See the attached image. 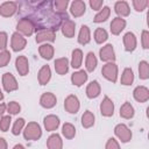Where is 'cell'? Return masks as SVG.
Masks as SVG:
<instances>
[{"instance_id":"6da1fadb","label":"cell","mask_w":149,"mask_h":149,"mask_svg":"<svg viewBox=\"0 0 149 149\" xmlns=\"http://www.w3.org/2000/svg\"><path fill=\"white\" fill-rule=\"evenodd\" d=\"M41 136H42V129H41V126L37 122L31 121V122H28L24 126L23 137L27 141H37V140H40Z\"/></svg>"},{"instance_id":"7a4b0ae2","label":"cell","mask_w":149,"mask_h":149,"mask_svg":"<svg viewBox=\"0 0 149 149\" xmlns=\"http://www.w3.org/2000/svg\"><path fill=\"white\" fill-rule=\"evenodd\" d=\"M16 30L22 36H27L28 37V36H31L34 34L35 27H34V24H33V22L30 20H28L27 17H22L16 23Z\"/></svg>"},{"instance_id":"3957f363","label":"cell","mask_w":149,"mask_h":149,"mask_svg":"<svg viewBox=\"0 0 149 149\" xmlns=\"http://www.w3.org/2000/svg\"><path fill=\"white\" fill-rule=\"evenodd\" d=\"M101 73L107 80H109L112 83H116V80H118V65L114 62L106 63L101 69Z\"/></svg>"},{"instance_id":"277c9868","label":"cell","mask_w":149,"mask_h":149,"mask_svg":"<svg viewBox=\"0 0 149 149\" xmlns=\"http://www.w3.org/2000/svg\"><path fill=\"white\" fill-rule=\"evenodd\" d=\"M114 134H115V136H116L122 143L129 142V141L132 140V136H133L132 130H130L125 123H119V125H116L115 128H114Z\"/></svg>"},{"instance_id":"5b68a950","label":"cell","mask_w":149,"mask_h":149,"mask_svg":"<svg viewBox=\"0 0 149 149\" xmlns=\"http://www.w3.org/2000/svg\"><path fill=\"white\" fill-rule=\"evenodd\" d=\"M37 43H48V42H54L56 40V31L54 29H41L36 31V37H35Z\"/></svg>"},{"instance_id":"8992f818","label":"cell","mask_w":149,"mask_h":149,"mask_svg":"<svg viewBox=\"0 0 149 149\" xmlns=\"http://www.w3.org/2000/svg\"><path fill=\"white\" fill-rule=\"evenodd\" d=\"M27 45V40L24 36H22L21 34H19L17 31L13 33L12 34V37H10V48L13 51L17 52V51H21L26 48Z\"/></svg>"},{"instance_id":"52a82bcc","label":"cell","mask_w":149,"mask_h":149,"mask_svg":"<svg viewBox=\"0 0 149 149\" xmlns=\"http://www.w3.org/2000/svg\"><path fill=\"white\" fill-rule=\"evenodd\" d=\"M64 108L70 114L78 113V111L80 108V102H79V99L77 98V95H74V94L68 95L64 100Z\"/></svg>"},{"instance_id":"ba28073f","label":"cell","mask_w":149,"mask_h":149,"mask_svg":"<svg viewBox=\"0 0 149 149\" xmlns=\"http://www.w3.org/2000/svg\"><path fill=\"white\" fill-rule=\"evenodd\" d=\"M2 86L6 92H13L19 88V84L15 79V77L10 72H6L2 74Z\"/></svg>"},{"instance_id":"9c48e42d","label":"cell","mask_w":149,"mask_h":149,"mask_svg":"<svg viewBox=\"0 0 149 149\" xmlns=\"http://www.w3.org/2000/svg\"><path fill=\"white\" fill-rule=\"evenodd\" d=\"M99 56L100 59L105 63H112L115 61V52H114V48L112 44H106L104 45L100 50H99Z\"/></svg>"},{"instance_id":"30bf717a","label":"cell","mask_w":149,"mask_h":149,"mask_svg":"<svg viewBox=\"0 0 149 149\" xmlns=\"http://www.w3.org/2000/svg\"><path fill=\"white\" fill-rule=\"evenodd\" d=\"M17 12V3L14 1H5L0 5V15L3 17H10Z\"/></svg>"},{"instance_id":"8fae6325","label":"cell","mask_w":149,"mask_h":149,"mask_svg":"<svg viewBox=\"0 0 149 149\" xmlns=\"http://www.w3.org/2000/svg\"><path fill=\"white\" fill-rule=\"evenodd\" d=\"M86 12V3L83 0H74L70 5V13L73 17H80Z\"/></svg>"},{"instance_id":"7c38bea8","label":"cell","mask_w":149,"mask_h":149,"mask_svg":"<svg viewBox=\"0 0 149 149\" xmlns=\"http://www.w3.org/2000/svg\"><path fill=\"white\" fill-rule=\"evenodd\" d=\"M123 47H125V50L128 51V52H132L136 49L137 47V40H136V36L134 33L132 31H128L123 35Z\"/></svg>"},{"instance_id":"4fadbf2b","label":"cell","mask_w":149,"mask_h":149,"mask_svg":"<svg viewBox=\"0 0 149 149\" xmlns=\"http://www.w3.org/2000/svg\"><path fill=\"white\" fill-rule=\"evenodd\" d=\"M100 113L106 118H109L114 114V102L107 95H105L100 102Z\"/></svg>"},{"instance_id":"5bb4252c","label":"cell","mask_w":149,"mask_h":149,"mask_svg":"<svg viewBox=\"0 0 149 149\" xmlns=\"http://www.w3.org/2000/svg\"><path fill=\"white\" fill-rule=\"evenodd\" d=\"M15 68L20 76H27L29 72V62L26 56H17L15 59Z\"/></svg>"},{"instance_id":"9a60e30c","label":"cell","mask_w":149,"mask_h":149,"mask_svg":"<svg viewBox=\"0 0 149 149\" xmlns=\"http://www.w3.org/2000/svg\"><path fill=\"white\" fill-rule=\"evenodd\" d=\"M59 118L55 114H49L43 119V125L47 132H54L59 127Z\"/></svg>"},{"instance_id":"2e32d148","label":"cell","mask_w":149,"mask_h":149,"mask_svg":"<svg viewBox=\"0 0 149 149\" xmlns=\"http://www.w3.org/2000/svg\"><path fill=\"white\" fill-rule=\"evenodd\" d=\"M57 104V98L51 92H45L40 98V105L44 108H52Z\"/></svg>"},{"instance_id":"e0dca14e","label":"cell","mask_w":149,"mask_h":149,"mask_svg":"<svg viewBox=\"0 0 149 149\" xmlns=\"http://www.w3.org/2000/svg\"><path fill=\"white\" fill-rule=\"evenodd\" d=\"M133 97L137 102H146L149 99V90L146 86H136L133 91Z\"/></svg>"},{"instance_id":"ac0fdd59","label":"cell","mask_w":149,"mask_h":149,"mask_svg":"<svg viewBox=\"0 0 149 149\" xmlns=\"http://www.w3.org/2000/svg\"><path fill=\"white\" fill-rule=\"evenodd\" d=\"M61 30H62V34L68 37V38H71L74 36V33H76V23L74 21L70 20V19H66L62 26H61Z\"/></svg>"},{"instance_id":"d6986e66","label":"cell","mask_w":149,"mask_h":149,"mask_svg":"<svg viewBox=\"0 0 149 149\" xmlns=\"http://www.w3.org/2000/svg\"><path fill=\"white\" fill-rule=\"evenodd\" d=\"M114 12L118 14V17H126L130 14V7L127 1H116L114 5Z\"/></svg>"},{"instance_id":"ffe728a7","label":"cell","mask_w":149,"mask_h":149,"mask_svg":"<svg viewBox=\"0 0 149 149\" xmlns=\"http://www.w3.org/2000/svg\"><path fill=\"white\" fill-rule=\"evenodd\" d=\"M126 24H127V22H126L125 19L118 17V16L114 17V19L112 20L111 24H109L111 33H112L113 35H119V34H121V31L126 28Z\"/></svg>"},{"instance_id":"44dd1931","label":"cell","mask_w":149,"mask_h":149,"mask_svg":"<svg viewBox=\"0 0 149 149\" xmlns=\"http://www.w3.org/2000/svg\"><path fill=\"white\" fill-rule=\"evenodd\" d=\"M87 78H88V74H87L86 71L78 70V71H76V72H73L71 74V83L74 86H81V85H84L86 83Z\"/></svg>"},{"instance_id":"7402d4cb","label":"cell","mask_w":149,"mask_h":149,"mask_svg":"<svg viewBox=\"0 0 149 149\" xmlns=\"http://www.w3.org/2000/svg\"><path fill=\"white\" fill-rule=\"evenodd\" d=\"M54 65H55V70H56V72H57L58 74H61V76L68 73V71H69V66H70V64H69V59H68L66 57L57 58V59L55 61Z\"/></svg>"},{"instance_id":"603a6c76","label":"cell","mask_w":149,"mask_h":149,"mask_svg":"<svg viewBox=\"0 0 149 149\" xmlns=\"http://www.w3.org/2000/svg\"><path fill=\"white\" fill-rule=\"evenodd\" d=\"M48 149H63V140L59 134H51L47 140Z\"/></svg>"},{"instance_id":"cb8c5ba5","label":"cell","mask_w":149,"mask_h":149,"mask_svg":"<svg viewBox=\"0 0 149 149\" xmlns=\"http://www.w3.org/2000/svg\"><path fill=\"white\" fill-rule=\"evenodd\" d=\"M38 54L42 58L49 61L54 57V54H55V49H54V45H51L50 43H43L38 47Z\"/></svg>"},{"instance_id":"d4e9b609","label":"cell","mask_w":149,"mask_h":149,"mask_svg":"<svg viewBox=\"0 0 149 149\" xmlns=\"http://www.w3.org/2000/svg\"><path fill=\"white\" fill-rule=\"evenodd\" d=\"M51 78V70H50V66L49 65H43L40 71H38V74H37V79H38V84L40 85H45L49 83Z\"/></svg>"},{"instance_id":"484cf974","label":"cell","mask_w":149,"mask_h":149,"mask_svg":"<svg viewBox=\"0 0 149 149\" xmlns=\"http://www.w3.org/2000/svg\"><path fill=\"white\" fill-rule=\"evenodd\" d=\"M100 92H101V87H100V84H99L97 80L91 81V83L86 86V95H87V98H90V99H94V98L99 97Z\"/></svg>"},{"instance_id":"4316f807","label":"cell","mask_w":149,"mask_h":149,"mask_svg":"<svg viewBox=\"0 0 149 149\" xmlns=\"http://www.w3.org/2000/svg\"><path fill=\"white\" fill-rule=\"evenodd\" d=\"M91 41V30L87 26H81L79 34H78V43L81 45H86L88 44Z\"/></svg>"},{"instance_id":"83f0119b","label":"cell","mask_w":149,"mask_h":149,"mask_svg":"<svg viewBox=\"0 0 149 149\" xmlns=\"http://www.w3.org/2000/svg\"><path fill=\"white\" fill-rule=\"evenodd\" d=\"M134 114H135V111H134V107L130 102L126 101L121 105V107H120V116L121 118L128 120V119H132L134 116Z\"/></svg>"},{"instance_id":"f1b7e54d","label":"cell","mask_w":149,"mask_h":149,"mask_svg":"<svg viewBox=\"0 0 149 149\" xmlns=\"http://www.w3.org/2000/svg\"><path fill=\"white\" fill-rule=\"evenodd\" d=\"M83 51L77 48L72 51V55H71V66L73 69H79L81 66V63H83Z\"/></svg>"},{"instance_id":"f546056e","label":"cell","mask_w":149,"mask_h":149,"mask_svg":"<svg viewBox=\"0 0 149 149\" xmlns=\"http://www.w3.org/2000/svg\"><path fill=\"white\" fill-rule=\"evenodd\" d=\"M111 15V8L108 6H104L97 14L95 16L93 17V22L95 23H101V22H105Z\"/></svg>"},{"instance_id":"4dcf8cb0","label":"cell","mask_w":149,"mask_h":149,"mask_svg":"<svg viewBox=\"0 0 149 149\" xmlns=\"http://www.w3.org/2000/svg\"><path fill=\"white\" fill-rule=\"evenodd\" d=\"M98 65V59L95 57V55L90 51L87 55H86V59H85V68H86V71L87 72H93L95 70Z\"/></svg>"},{"instance_id":"1f68e13d","label":"cell","mask_w":149,"mask_h":149,"mask_svg":"<svg viewBox=\"0 0 149 149\" xmlns=\"http://www.w3.org/2000/svg\"><path fill=\"white\" fill-rule=\"evenodd\" d=\"M121 84L125 85V86H128V85H132L133 81H134V72L130 68H126L123 71H122V74H121Z\"/></svg>"},{"instance_id":"d6a6232c","label":"cell","mask_w":149,"mask_h":149,"mask_svg":"<svg viewBox=\"0 0 149 149\" xmlns=\"http://www.w3.org/2000/svg\"><path fill=\"white\" fill-rule=\"evenodd\" d=\"M94 114L91 111H85L84 114L81 115V125L84 128H91L94 125Z\"/></svg>"},{"instance_id":"836d02e7","label":"cell","mask_w":149,"mask_h":149,"mask_svg":"<svg viewBox=\"0 0 149 149\" xmlns=\"http://www.w3.org/2000/svg\"><path fill=\"white\" fill-rule=\"evenodd\" d=\"M62 134L68 140L73 139L76 136V128H74V126L72 123H70V122H65L63 125V127H62Z\"/></svg>"},{"instance_id":"e575fe53","label":"cell","mask_w":149,"mask_h":149,"mask_svg":"<svg viewBox=\"0 0 149 149\" xmlns=\"http://www.w3.org/2000/svg\"><path fill=\"white\" fill-rule=\"evenodd\" d=\"M108 38V33L104 28H97L94 30V41L98 44H102Z\"/></svg>"},{"instance_id":"d590c367","label":"cell","mask_w":149,"mask_h":149,"mask_svg":"<svg viewBox=\"0 0 149 149\" xmlns=\"http://www.w3.org/2000/svg\"><path fill=\"white\" fill-rule=\"evenodd\" d=\"M139 76L141 79L146 80L149 78V64L147 61H141L139 64Z\"/></svg>"},{"instance_id":"8d00e7d4","label":"cell","mask_w":149,"mask_h":149,"mask_svg":"<svg viewBox=\"0 0 149 149\" xmlns=\"http://www.w3.org/2000/svg\"><path fill=\"white\" fill-rule=\"evenodd\" d=\"M26 126V121L23 118H19L15 120L13 127H12V133L13 135H20L21 132H23V128Z\"/></svg>"},{"instance_id":"74e56055","label":"cell","mask_w":149,"mask_h":149,"mask_svg":"<svg viewBox=\"0 0 149 149\" xmlns=\"http://www.w3.org/2000/svg\"><path fill=\"white\" fill-rule=\"evenodd\" d=\"M52 5L55 7L54 9L57 13H59V14H66L65 10H66L68 5H69V1L68 0H56V1L52 2Z\"/></svg>"},{"instance_id":"f35d334b","label":"cell","mask_w":149,"mask_h":149,"mask_svg":"<svg viewBox=\"0 0 149 149\" xmlns=\"http://www.w3.org/2000/svg\"><path fill=\"white\" fill-rule=\"evenodd\" d=\"M6 111L9 113V115H15V114L20 113L21 106H20V104L16 102V101H9V102L6 105Z\"/></svg>"},{"instance_id":"ab89813d","label":"cell","mask_w":149,"mask_h":149,"mask_svg":"<svg viewBox=\"0 0 149 149\" xmlns=\"http://www.w3.org/2000/svg\"><path fill=\"white\" fill-rule=\"evenodd\" d=\"M133 7L136 12H143L148 5H149V1L148 0H133Z\"/></svg>"},{"instance_id":"60d3db41","label":"cell","mask_w":149,"mask_h":149,"mask_svg":"<svg viewBox=\"0 0 149 149\" xmlns=\"http://www.w3.org/2000/svg\"><path fill=\"white\" fill-rule=\"evenodd\" d=\"M10 123H12L10 115H3L2 118H0V130L1 132H7L9 129Z\"/></svg>"},{"instance_id":"b9f144b4","label":"cell","mask_w":149,"mask_h":149,"mask_svg":"<svg viewBox=\"0 0 149 149\" xmlns=\"http://www.w3.org/2000/svg\"><path fill=\"white\" fill-rule=\"evenodd\" d=\"M10 52L8 50H3V51H0V68H3L6 66L9 61H10Z\"/></svg>"},{"instance_id":"7bdbcfd3","label":"cell","mask_w":149,"mask_h":149,"mask_svg":"<svg viewBox=\"0 0 149 149\" xmlns=\"http://www.w3.org/2000/svg\"><path fill=\"white\" fill-rule=\"evenodd\" d=\"M141 44L143 49H149V31L148 30H142L141 34Z\"/></svg>"},{"instance_id":"ee69618b","label":"cell","mask_w":149,"mask_h":149,"mask_svg":"<svg viewBox=\"0 0 149 149\" xmlns=\"http://www.w3.org/2000/svg\"><path fill=\"white\" fill-rule=\"evenodd\" d=\"M8 43V35L5 31H0V51L6 50Z\"/></svg>"},{"instance_id":"f6af8a7d","label":"cell","mask_w":149,"mask_h":149,"mask_svg":"<svg viewBox=\"0 0 149 149\" xmlns=\"http://www.w3.org/2000/svg\"><path fill=\"white\" fill-rule=\"evenodd\" d=\"M105 149H120V144L114 137H111V139L107 140Z\"/></svg>"},{"instance_id":"bcb514c9","label":"cell","mask_w":149,"mask_h":149,"mask_svg":"<svg viewBox=\"0 0 149 149\" xmlns=\"http://www.w3.org/2000/svg\"><path fill=\"white\" fill-rule=\"evenodd\" d=\"M90 6L93 10H100L104 7V1L102 0H90Z\"/></svg>"},{"instance_id":"7dc6e473","label":"cell","mask_w":149,"mask_h":149,"mask_svg":"<svg viewBox=\"0 0 149 149\" xmlns=\"http://www.w3.org/2000/svg\"><path fill=\"white\" fill-rule=\"evenodd\" d=\"M7 148H8L7 141L3 137H0V149H7Z\"/></svg>"},{"instance_id":"c3c4849f","label":"cell","mask_w":149,"mask_h":149,"mask_svg":"<svg viewBox=\"0 0 149 149\" xmlns=\"http://www.w3.org/2000/svg\"><path fill=\"white\" fill-rule=\"evenodd\" d=\"M5 112H6V104L1 102V104H0V118H2V116H3Z\"/></svg>"},{"instance_id":"681fc988","label":"cell","mask_w":149,"mask_h":149,"mask_svg":"<svg viewBox=\"0 0 149 149\" xmlns=\"http://www.w3.org/2000/svg\"><path fill=\"white\" fill-rule=\"evenodd\" d=\"M13 149H26V147L24 146H22V144H15L14 147H13Z\"/></svg>"},{"instance_id":"f907efd6","label":"cell","mask_w":149,"mask_h":149,"mask_svg":"<svg viewBox=\"0 0 149 149\" xmlns=\"http://www.w3.org/2000/svg\"><path fill=\"white\" fill-rule=\"evenodd\" d=\"M3 99V93H2V91H1V88H0V101Z\"/></svg>"}]
</instances>
